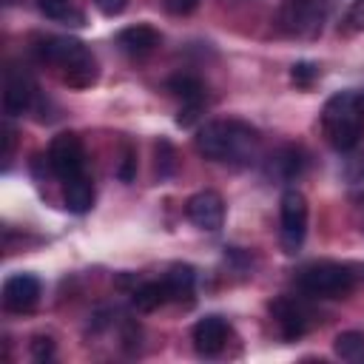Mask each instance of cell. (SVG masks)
Returning a JSON list of instances; mask_svg holds the SVG:
<instances>
[{
  "mask_svg": "<svg viewBox=\"0 0 364 364\" xmlns=\"http://www.w3.org/2000/svg\"><path fill=\"white\" fill-rule=\"evenodd\" d=\"M196 151L225 165H247L259 151V131L242 119H213L199 128Z\"/></svg>",
  "mask_w": 364,
  "mask_h": 364,
  "instance_id": "obj_1",
  "label": "cell"
},
{
  "mask_svg": "<svg viewBox=\"0 0 364 364\" xmlns=\"http://www.w3.org/2000/svg\"><path fill=\"white\" fill-rule=\"evenodd\" d=\"M34 54L60 68V80L68 88H88L97 82V60L94 54L85 48V43L74 40V37H40L34 46Z\"/></svg>",
  "mask_w": 364,
  "mask_h": 364,
  "instance_id": "obj_2",
  "label": "cell"
},
{
  "mask_svg": "<svg viewBox=\"0 0 364 364\" xmlns=\"http://www.w3.org/2000/svg\"><path fill=\"white\" fill-rule=\"evenodd\" d=\"M321 131L336 151H353L364 136V100L355 91L333 94L321 108Z\"/></svg>",
  "mask_w": 364,
  "mask_h": 364,
  "instance_id": "obj_3",
  "label": "cell"
},
{
  "mask_svg": "<svg viewBox=\"0 0 364 364\" xmlns=\"http://www.w3.org/2000/svg\"><path fill=\"white\" fill-rule=\"evenodd\" d=\"M296 284L304 296L313 299H344L355 287V273L338 262H313L299 270Z\"/></svg>",
  "mask_w": 364,
  "mask_h": 364,
  "instance_id": "obj_4",
  "label": "cell"
},
{
  "mask_svg": "<svg viewBox=\"0 0 364 364\" xmlns=\"http://www.w3.org/2000/svg\"><path fill=\"white\" fill-rule=\"evenodd\" d=\"M330 17V0H282L279 28L293 40H316Z\"/></svg>",
  "mask_w": 364,
  "mask_h": 364,
  "instance_id": "obj_5",
  "label": "cell"
},
{
  "mask_svg": "<svg viewBox=\"0 0 364 364\" xmlns=\"http://www.w3.org/2000/svg\"><path fill=\"white\" fill-rule=\"evenodd\" d=\"M279 219H282V247L284 253H296L307 233V199L301 191L287 188L282 193Z\"/></svg>",
  "mask_w": 364,
  "mask_h": 364,
  "instance_id": "obj_6",
  "label": "cell"
},
{
  "mask_svg": "<svg viewBox=\"0 0 364 364\" xmlns=\"http://www.w3.org/2000/svg\"><path fill=\"white\" fill-rule=\"evenodd\" d=\"M85 165V151H82V139L74 131H63L51 139L48 145V168L60 182H71L82 173Z\"/></svg>",
  "mask_w": 364,
  "mask_h": 364,
  "instance_id": "obj_7",
  "label": "cell"
},
{
  "mask_svg": "<svg viewBox=\"0 0 364 364\" xmlns=\"http://www.w3.org/2000/svg\"><path fill=\"white\" fill-rule=\"evenodd\" d=\"M185 213L188 219L199 228V230H219L222 222H225V199L216 193V191H199L188 199L185 205Z\"/></svg>",
  "mask_w": 364,
  "mask_h": 364,
  "instance_id": "obj_8",
  "label": "cell"
},
{
  "mask_svg": "<svg viewBox=\"0 0 364 364\" xmlns=\"http://www.w3.org/2000/svg\"><path fill=\"white\" fill-rule=\"evenodd\" d=\"M40 301V279L31 273H14L3 282V307L9 313H28Z\"/></svg>",
  "mask_w": 364,
  "mask_h": 364,
  "instance_id": "obj_9",
  "label": "cell"
},
{
  "mask_svg": "<svg viewBox=\"0 0 364 364\" xmlns=\"http://www.w3.org/2000/svg\"><path fill=\"white\" fill-rule=\"evenodd\" d=\"M31 100H34V82H31V77L23 68L9 65L6 68V77H3V111L9 117H17V114H23V111L31 108Z\"/></svg>",
  "mask_w": 364,
  "mask_h": 364,
  "instance_id": "obj_10",
  "label": "cell"
},
{
  "mask_svg": "<svg viewBox=\"0 0 364 364\" xmlns=\"http://www.w3.org/2000/svg\"><path fill=\"white\" fill-rule=\"evenodd\" d=\"M270 313H273V318H276V324H279V330H282V336L284 338H299V336H304L307 333V327H310V313H307V307L304 304H299L296 299H287V296H279L273 304H270Z\"/></svg>",
  "mask_w": 364,
  "mask_h": 364,
  "instance_id": "obj_11",
  "label": "cell"
},
{
  "mask_svg": "<svg viewBox=\"0 0 364 364\" xmlns=\"http://www.w3.org/2000/svg\"><path fill=\"white\" fill-rule=\"evenodd\" d=\"M228 333H230V327H228V321L222 316H205L191 330L193 347L202 355H219L225 350V344H228Z\"/></svg>",
  "mask_w": 364,
  "mask_h": 364,
  "instance_id": "obj_12",
  "label": "cell"
},
{
  "mask_svg": "<svg viewBox=\"0 0 364 364\" xmlns=\"http://www.w3.org/2000/svg\"><path fill=\"white\" fill-rule=\"evenodd\" d=\"M168 91H171L176 100H182V111H185V117H179L176 122H179V125H191L193 117H196V111L202 108L205 85H202L196 77H191V74H176V77L168 80Z\"/></svg>",
  "mask_w": 364,
  "mask_h": 364,
  "instance_id": "obj_13",
  "label": "cell"
},
{
  "mask_svg": "<svg viewBox=\"0 0 364 364\" xmlns=\"http://www.w3.org/2000/svg\"><path fill=\"white\" fill-rule=\"evenodd\" d=\"M162 43L159 31L151 26H128L117 34V46L119 51H125L128 57H148L151 51H156V46Z\"/></svg>",
  "mask_w": 364,
  "mask_h": 364,
  "instance_id": "obj_14",
  "label": "cell"
},
{
  "mask_svg": "<svg viewBox=\"0 0 364 364\" xmlns=\"http://www.w3.org/2000/svg\"><path fill=\"white\" fill-rule=\"evenodd\" d=\"M131 301H134V307H136V310L151 313V310H156V307H162V304L173 301V293H171L168 279H159V282H145V284H139V287L134 290Z\"/></svg>",
  "mask_w": 364,
  "mask_h": 364,
  "instance_id": "obj_15",
  "label": "cell"
},
{
  "mask_svg": "<svg viewBox=\"0 0 364 364\" xmlns=\"http://www.w3.org/2000/svg\"><path fill=\"white\" fill-rule=\"evenodd\" d=\"M65 208L71 213H88L94 208V182L85 173L65 182Z\"/></svg>",
  "mask_w": 364,
  "mask_h": 364,
  "instance_id": "obj_16",
  "label": "cell"
},
{
  "mask_svg": "<svg viewBox=\"0 0 364 364\" xmlns=\"http://www.w3.org/2000/svg\"><path fill=\"white\" fill-rule=\"evenodd\" d=\"M333 350L344 361H364V333H358V330L338 333L333 341Z\"/></svg>",
  "mask_w": 364,
  "mask_h": 364,
  "instance_id": "obj_17",
  "label": "cell"
},
{
  "mask_svg": "<svg viewBox=\"0 0 364 364\" xmlns=\"http://www.w3.org/2000/svg\"><path fill=\"white\" fill-rule=\"evenodd\" d=\"M273 165H276V171H279L284 179H293V176H299V173L304 171V154H301L299 148H284V151L273 159Z\"/></svg>",
  "mask_w": 364,
  "mask_h": 364,
  "instance_id": "obj_18",
  "label": "cell"
},
{
  "mask_svg": "<svg viewBox=\"0 0 364 364\" xmlns=\"http://www.w3.org/2000/svg\"><path fill=\"white\" fill-rule=\"evenodd\" d=\"M165 279H168V284H171L173 299H182V296H191V293H193V267H188V264L171 267V273H168Z\"/></svg>",
  "mask_w": 364,
  "mask_h": 364,
  "instance_id": "obj_19",
  "label": "cell"
},
{
  "mask_svg": "<svg viewBox=\"0 0 364 364\" xmlns=\"http://www.w3.org/2000/svg\"><path fill=\"white\" fill-rule=\"evenodd\" d=\"M338 31L341 34H361L364 31V0H353L350 3V9L341 17Z\"/></svg>",
  "mask_w": 364,
  "mask_h": 364,
  "instance_id": "obj_20",
  "label": "cell"
},
{
  "mask_svg": "<svg viewBox=\"0 0 364 364\" xmlns=\"http://www.w3.org/2000/svg\"><path fill=\"white\" fill-rule=\"evenodd\" d=\"M316 74H318V71H316L313 63H296V65L290 68V80H293L299 88H307V85L316 80Z\"/></svg>",
  "mask_w": 364,
  "mask_h": 364,
  "instance_id": "obj_21",
  "label": "cell"
},
{
  "mask_svg": "<svg viewBox=\"0 0 364 364\" xmlns=\"http://www.w3.org/2000/svg\"><path fill=\"white\" fill-rule=\"evenodd\" d=\"M162 6H165L171 14L182 17V14H191V11H196L199 0H162Z\"/></svg>",
  "mask_w": 364,
  "mask_h": 364,
  "instance_id": "obj_22",
  "label": "cell"
},
{
  "mask_svg": "<svg viewBox=\"0 0 364 364\" xmlns=\"http://www.w3.org/2000/svg\"><path fill=\"white\" fill-rule=\"evenodd\" d=\"M51 353H54V341H51L48 336H37V338L31 341V355H34V358L43 361V358H48Z\"/></svg>",
  "mask_w": 364,
  "mask_h": 364,
  "instance_id": "obj_23",
  "label": "cell"
},
{
  "mask_svg": "<svg viewBox=\"0 0 364 364\" xmlns=\"http://www.w3.org/2000/svg\"><path fill=\"white\" fill-rule=\"evenodd\" d=\"M134 171H136V159H134L131 151H125V154H122V165H119L117 173H119L122 182H131V179H134Z\"/></svg>",
  "mask_w": 364,
  "mask_h": 364,
  "instance_id": "obj_24",
  "label": "cell"
},
{
  "mask_svg": "<svg viewBox=\"0 0 364 364\" xmlns=\"http://www.w3.org/2000/svg\"><path fill=\"white\" fill-rule=\"evenodd\" d=\"M125 3H128V0H94V6H97L102 14H108V17L119 14V11L125 9Z\"/></svg>",
  "mask_w": 364,
  "mask_h": 364,
  "instance_id": "obj_25",
  "label": "cell"
},
{
  "mask_svg": "<svg viewBox=\"0 0 364 364\" xmlns=\"http://www.w3.org/2000/svg\"><path fill=\"white\" fill-rule=\"evenodd\" d=\"M11 148H14V131H11V125H6L3 128V159L6 162L11 159Z\"/></svg>",
  "mask_w": 364,
  "mask_h": 364,
  "instance_id": "obj_26",
  "label": "cell"
}]
</instances>
